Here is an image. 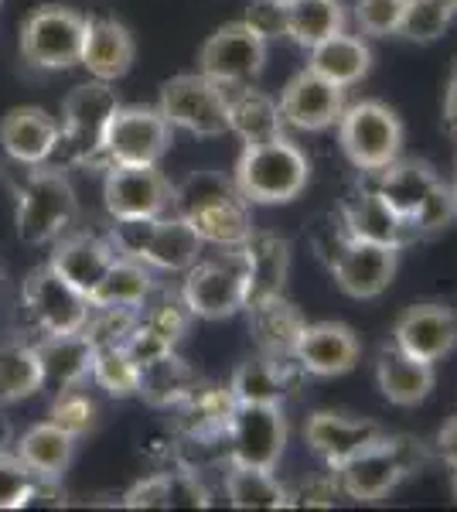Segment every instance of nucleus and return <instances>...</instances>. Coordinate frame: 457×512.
I'll return each instance as SVG.
<instances>
[{"instance_id":"obj_1","label":"nucleus","mask_w":457,"mask_h":512,"mask_svg":"<svg viewBox=\"0 0 457 512\" xmlns=\"http://www.w3.org/2000/svg\"><path fill=\"white\" fill-rule=\"evenodd\" d=\"M171 212L185 219L205 246L236 250L253 233L249 202L239 195L236 181L219 171H191L174 188Z\"/></svg>"},{"instance_id":"obj_2","label":"nucleus","mask_w":457,"mask_h":512,"mask_svg":"<svg viewBox=\"0 0 457 512\" xmlns=\"http://www.w3.org/2000/svg\"><path fill=\"white\" fill-rule=\"evenodd\" d=\"M21 175L11 181L18 198V236L28 246L55 243L79 216V198L72 181L55 164H18Z\"/></svg>"},{"instance_id":"obj_3","label":"nucleus","mask_w":457,"mask_h":512,"mask_svg":"<svg viewBox=\"0 0 457 512\" xmlns=\"http://www.w3.org/2000/svg\"><path fill=\"white\" fill-rule=\"evenodd\" d=\"M120 106L113 82H82L62 99V130L48 164L55 168H99L103 137L113 110Z\"/></svg>"},{"instance_id":"obj_4","label":"nucleus","mask_w":457,"mask_h":512,"mask_svg":"<svg viewBox=\"0 0 457 512\" xmlns=\"http://www.w3.org/2000/svg\"><path fill=\"white\" fill-rule=\"evenodd\" d=\"M232 181L249 205H287L311 181V161L294 140L280 134L260 144H246Z\"/></svg>"},{"instance_id":"obj_5","label":"nucleus","mask_w":457,"mask_h":512,"mask_svg":"<svg viewBox=\"0 0 457 512\" xmlns=\"http://www.w3.org/2000/svg\"><path fill=\"white\" fill-rule=\"evenodd\" d=\"M106 239L116 256H127L151 270H168V274H185L205 246L195 229L174 212L154 219H113Z\"/></svg>"},{"instance_id":"obj_6","label":"nucleus","mask_w":457,"mask_h":512,"mask_svg":"<svg viewBox=\"0 0 457 512\" xmlns=\"http://www.w3.org/2000/svg\"><path fill=\"white\" fill-rule=\"evenodd\" d=\"M427 461H430V454L417 437L386 434V437H379L376 444H369L365 451L355 454V458H348L335 475L348 499L382 502L403 478L417 475Z\"/></svg>"},{"instance_id":"obj_7","label":"nucleus","mask_w":457,"mask_h":512,"mask_svg":"<svg viewBox=\"0 0 457 512\" xmlns=\"http://www.w3.org/2000/svg\"><path fill=\"white\" fill-rule=\"evenodd\" d=\"M338 144L355 168L372 175L400 158L403 123L393 106L379 103V99H362V103L345 106L338 117Z\"/></svg>"},{"instance_id":"obj_8","label":"nucleus","mask_w":457,"mask_h":512,"mask_svg":"<svg viewBox=\"0 0 457 512\" xmlns=\"http://www.w3.org/2000/svg\"><path fill=\"white\" fill-rule=\"evenodd\" d=\"M174 127L157 106H116L103 137L99 168L116 164H157L168 154Z\"/></svg>"},{"instance_id":"obj_9","label":"nucleus","mask_w":457,"mask_h":512,"mask_svg":"<svg viewBox=\"0 0 457 512\" xmlns=\"http://www.w3.org/2000/svg\"><path fill=\"white\" fill-rule=\"evenodd\" d=\"M181 301L191 318L222 321L246 311V270L239 250L219 260H195L181 280Z\"/></svg>"},{"instance_id":"obj_10","label":"nucleus","mask_w":457,"mask_h":512,"mask_svg":"<svg viewBox=\"0 0 457 512\" xmlns=\"http://www.w3.org/2000/svg\"><path fill=\"white\" fill-rule=\"evenodd\" d=\"M82 35H86V18L72 7L45 4L28 14L21 28V59L31 69L62 72L79 65Z\"/></svg>"},{"instance_id":"obj_11","label":"nucleus","mask_w":457,"mask_h":512,"mask_svg":"<svg viewBox=\"0 0 457 512\" xmlns=\"http://www.w3.org/2000/svg\"><path fill=\"white\" fill-rule=\"evenodd\" d=\"M157 110L171 127H181L195 137H222L229 134L226 113V89L202 72H185L161 86V103Z\"/></svg>"},{"instance_id":"obj_12","label":"nucleus","mask_w":457,"mask_h":512,"mask_svg":"<svg viewBox=\"0 0 457 512\" xmlns=\"http://www.w3.org/2000/svg\"><path fill=\"white\" fill-rule=\"evenodd\" d=\"M267 65V38L246 21L222 24L198 52V72L219 82L222 89L249 86Z\"/></svg>"},{"instance_id":"obj_13","label":"nucleus","mask_w":457,"mask_h":512,"mask_svg":"<svg viewBox=\"0 0 457 512\" xmlns=\"http://www.w3.org/2000/svg\"><path fill=\"white\" fill-rule=\"evenodd\" d=\"M226 448L229 461L273 472L287 448L284 407L280 403H239L229 420Z\"/></svg>"},{"instance_id":"obj_14","label":"nucleus","mask_w":457,"mask_h":512,"mask_svg":"<svg viewBox=\"0 0 457 512\" xmlns=\"http://www.w3.org/2000/svg\"><path fill=\"white\" fill-rule=\"evenodd\" d=\"M21 297H24V311H28L31 325L45 335L82 332L89 311H93L89 297L82 294L79 287H72L62 274H55L48 263L24 277Z\"/></svg>"},{"instance_id":"obj_15","label":"nucleus","mask_w":457,"mask_h":512,"mask_svg":"<svg viewBox=\"0 0 457 512\" xmlns=\"http://www.w3.org/2000/svg\"><path fill=\"white\" fill-rule=\"evenodd\" d=\"M174 185L157 164H116L106 171L103 202L110 219H154L171 212Z\"/></svg>"},{"instance_id":"obj_16","label":"nucleus","mask_w":457,"mask_h":512,"mask_svg":"<svg viewBox=\"0 0 457 512\" xmlns=\"http://www.w3.org/2000/svg\"><path fill=\"white\" fill-rule=\"evenodd\" d=\"M396 267H400V250L386 243H369V239L345 236L331 256V277L355 301H372L393 284Z\"/></svg>"},{"instance_id":"obj_17","label":"nucleus","mask_w":457,"mask_h":512,"mask_svg":"<svg viewBox=\"0 0 457 512\" xmlns=\"http://www.w3.org/2000/svg\"><path fill=\"white\" fill-rule=\"evenodd\" d=\"M277 106L287 127L304 130V134H318V130H328L331 123H338V117H342L345 89L321 79L318 72L304 69L284 86Z\"/></svg>"},{"instance_id":"obj_18","label":"nucleus","mask_w":457,"mask_h":512,"mask_svg":"<svg viewBox=\"0 0 457 512\" xmlns=\"http://www.w3.org/2000/svg\"><path fill=\"white\" fill-rule=\"evenodd\" d=\"M362 342L342 321H318V325H304L294 345V359L307 376H345L359 366Z\"/></svg>"},{"instance_id":"obj_19","label":"nucleus","mask_w":457,"mask_h":512,"mask_svg":"<svg viewBox=\"0 0 457 512\" xmlns=\"http://www.w3.org/2000/svg\"><path fill=\"white\" fill-rule=\"evenodd\" d=\"M236 396L229 386H205L198 383L185 400L178 403V434L188 448H226L229 420L236 414Z\"/></svg>"},{"instance_id":"obj_20","label":"nucleus","mask_w":457,"mask_h":512,"mask_svg":"<svg viewBox=\"0 0 457 512\" xmlns=\"http://www.w3.org/2000/svg\"><path fill=\"white\" fill-rule=\"evenodd\" d=\"M393 345L420 362H440L457 345V315L447 304H413L393 328Z\"/></svg>"},{"instance_id":"obj_21","label":"nucleus","mask_w":457,"mask_h":512,"mask_svg":"<svg viewBox=\"0 0 457 512\" xmlns=\"http://www.w3.org/2000/svg\"><path fill=\"white\" fill-rule=\"evenodd\" d=\"M379 437H386V431L376 420H359V417H345L335 410H318L311 414L304 427V441L331 472L345 465L348 458H355L359 451H365L369 444H376Z\"/></svg>"},{"instance_id":"obj_22","label":"nucleus","mask_w":457,"mask_h":512,"mask_svg":"<svg viewBox=\"0 0 457 512\" xmlns=\"http://www.w3.org/2000/svg\"><path fill=\"white\" fill-rule=\"evenodd\" d=\"M376 175V192L389 209L400 216L406 226L417 229V219L427 205V198L434 195V188L440 185V175L430 168L427 161H417V158H396L389 161L386 168L372 171Z\"/></svg>"},{"instance_id":"obj_23","label":"nucleus","mask_w":457,"mask_h":512,"mask_svg":"<svg viewBox=\"0 0 457 512\" xmlns=\"http://www.w3.org/2000/svg\"><path fill=\"white\" fill-rule=\"evenodd\" d=\"M246 270V308L270 297H280L290 274V243L277 233H249L243 246H236Z\"/></svg>"},{"instance_id":"obj_24","label":"nucleus","mask_w":457,"mask_h":512,"mask_svg":"<svg viewBox=\"0 0 457 512\" xmlns=\"http://www.w3.org/2000/svg\"><path fill=\"white\" fill-rule=\"evenodd\" d=\"M137 45L127 24L110 18H89L86 35H82L79 65L99 82H116L134 69Z\"/></svg>"},{"instance_id":"obj_25","label":"nucleus","mask_w":457,"mask_h":512,"mask_svg":"<svg viewBox=\"0 0 457 512\" xmlns=\"http://www.w3.org/2000/svg\"><path fill=\"white\" fill-rule=\"evenodd\" d=\"M127 509H209L212 492L205 489L198 468L178 465L171 472H157L144 482L130 485L123 495Z\"/></svg>"},{"instance_id":"obj_26","label":"nucleus","mask_w":457,"mask_h":512,"mask_svg":"<svg viewBox=\"0 0 457 512\" xmlns=\"http://www.w3.org/2000/svg\"><path fill=\"white\" fill-rule=\"evenodd\" d=\"M58 123L41 106H14L0 123V147L14 164H48L58 144Z\"/></svg>"},{"instance_id":"obj_27","label":"nucleus","mask_w":457,"mask_h":512,"mask_svg":"<svg viewBox=\"0 0 457 512\" xmlns=\"http://www.w3.org/2000/svg\"><path fill=\"white\" fill-rule=\"evenodd\" d=\"M116 260V250L106 236H89V233H65L55 239V250L48 267L55 274H62L72 287H79L82 294H93L103 274Z\"/></svg>"},{"instance_id":"obj_28","label":"nucleus","mask_w":457,"mask_h":512,"mask_svg":"<svg viewBox=\"0 0 457 512\" xmlns=\"http://www.w3.org/2000/svg\"><path fill=\"white\" fill-rule=\"evenodd\" d=\"M249 311V335H253L256 349L270 359L284 362V366H297L294 359V345L301 328L307 325L304 315L297 311V304H290L284 294L270 297V301L253 304Z\"/></svg>"},{"instance_id":"obj_29","label":"nucleus","mask_w":457,"mask_h":512,"mask_svg":"<svg viewBox=\"0 0 457 512\" xmlns=\"http://www.w3.org/2000/svg\"><path fill=\"white\" fill-rule=\"evenodd\" d=\"M35 352L41 362V386H52L55 393L82 386L93 373V342L82 332L45 335Z\"/></svg>"},{"instance_id":"obj_30","label":"nucleus","mask_w":457,"mask_h":512,"mask_svg":"<svg viewBox=\"0 0 457 512\" xmlns=\"http://www.w3.org/2000/svg\"><path fill=\"white\" fill-rule=\"evenodd\" d=\"M376 383L393 407H417L434 390V362H420L396 345H386L376 362Z\"/></svg>"},{"instance_id":"obj_31","label":"nucleus","mask_w":457,"mask_h":512,"mask_svg":"<svg viewBox=\"0 0 457 512\" xmlns=\"http://www.w3.org/2000/svg\"><path fill=\"white\" fill-rule=\"evenodd\" d=\"M297 376H301V366H284V362L256 352L236 366V373L229 379V390L236 396V403H280L284 407Z\"/></svg>"},{"instance_id":"obj_32","label":"nucleus","mask_w":457,"mask_h":512,"mask_svg":"<svg viewBox=\"0 0 457 512\" xmlns=\"http://www.w3.org/2000/svg\"><path fill=\"white\" fill-rule=\"evenodd\" d=\"M342 229H345V236H352V239H369V243H386V246L403 250L406 229L410 226H406L372 188H359V192L345 202Z\"/></svg>"},{"instance_id":"obj_33","label":"nucleus","mask_w":457,"mask_h":512,"mask_svg":"<svg viewBox=\"0 0 457 512\" xmlns=\"http://www.w3.org/2000/svg\"><path fill=\"white\" fill-rule=\"evenodd\" d=\"M226 113H229V134H236L243 144H260L284 134V117L280 106L267 93L249 86L226 89Z\"/></svg>"},{"instance_id":"obj_34","label":"nucleus","mask_w":457,"mask_h":512,"mask_svg":"<svg viewBox=\"0 0 457 512\" xmlns=\"http://www.w3.org/2000/svg\"><path fill=\"white\" fill-rule=\"evenodd\" d=\"M369 65H372L369 45L355 35H345V31H338V35L324 38L321 45H314L311 59H307V69L342 89L355 86V82L369 76Z\"/></svg>"},{"instance_id":"obj_35","label":"nucleus","mask_w":457,"mask_h":512,"mask_svg":"<svg viewBox=\"0 0 457 512\" xmlns=\"http://www.w3.org/2000/svg\"><path fill=\"white\" fill-rule=\"evenodd\" d=\"M154 294V277L151 267L127 256H116L110 263V270L103 274V280L96 284V291L89 294V304L96 308H134L140 311Z\"/></svg>"},{"instance_id":"obj_36","label":"nucleus","mask_w":457,"mask_h":512,"mask_svg":"<svg viewBox=\"0 0 457 512\" xmlns=\"http://www.w3.org/2000/svg\"><path fill=\"white\" fill-rule=\"evenodd\" d=\"M198 383H202V379H198L195 369H191L178 352H168V355H161V359L140 366L137 396H144L157 410H171V407H178Z\"/></svg>"},{"instance_id":"obj_37","label":"nucleus","mask_w":457,"mask_h":512,"mask_svg":"<svg viewBox=\"0 0 457 512\" xmlns=\"http://www.w3.org/2000/svg\"><path fill=\"white\" fill-rule=\"evenodd\" d=\"M72 454H76V437L65 434L52 420L35 424L31 431H24L18 441V458L24 465L35 468L41 478H55V482L69 472Z\"/></svg>"},{"instance_id":"obj_38","label":"nucleus","mask_w":457,"mask_h":512,"mask_svg":"<svg viewBox=\"0 0 457 512\" xmlns=\"http://www.w3.org/2000/svg\"><path fill=\"white\" fill-rule=\"evenodd\" d=\"M226 495L232 509H290V495L267 468L226 461Z\"/></svg>"},{"instance_id":"obj_39","label":"nucleus","mask_w":457,"mask_h":512,"mask_svg":"<svg viewBox=\"0 0 457 512\" xmlns=\"http://www.w3.org/2000/svg\"><path fill=\"white\" fill-rule=\"evenodd\" d=\"M345 31L342 0H287V38L311 52L324 38Z\"/></svg>"},{"instance_id":"obj_40","label":"nucleus","mask_w":457,"mask_h":512,"mask_svg":"<svg viewBox=\"0 0 457 512\" xmlns=\"http://www.w3.org/2000/svg\"><path fill=\"white\" fill-rule=\"evenodd\" d=\"M41 386V362L35 345L21 338H4L0 342V403H21L35 396Z\"/></svg>"},{"instance_id":"obj_41","label":"nucleus","mask_w":457,"mask_h":512,"mask_svg":"<svg viewBox=\"0 0 457 512\" xmlns=\"http://www.w3.org/2000/svg\"><path fill=\"white\" fill-rule=\"evenodd\" d=\"M55 489V478H41L18 454L0 451V509H24Z\"/></svg>"},{"instance_id":"obj_42","label":"nucleus","mask_w":457,"mask_h":512,"mask_svg":"<svg viewBox=\"0 0 457 512\" xmlns=\"http://www.w3.org/2000/svg\"><path fill=\"white\" fill-rule=\"evenodd\" d=\"M89 379H96V386H103L116 400H127V396H137L140 366L130 359V352L123 345H99V349H93V373H89Z\"/></svg>"},{"instance_id":"obj_43","label":"nucleus","mask_w":457,"mask_h":512,"mask_svg":"<svg viewBox=\"0 0 457 512\" xmlns=\"http://www.w3.org/2000/svg\"><path fill=\"white\" fill-rule=\"evenodd\" d=\"M454 14L444 11L437 0H406V11H403V21L396 28V35L410 38V41H420V45H430L451 28Z\"/></svg>"},{"instance_id":"obj_44","label":"nucleus","mask_w":457,"mask_h":512,"mask_svg":"<svg viewBox=\"0 0 457 512\" xmlns=\"http://www.w3.org/2000/svg\"><path fill=\"white\" fill-rule=\"evenodd\" d=\"M140 325L151 328V332L161 338V342H168L171 349H178V342L191 328V311L185 308L181 294L161 297L157 304H144V308H140Z\"/></svg>"},{"instance_id":"obj_45","label":"nucleus","mask_w":457,"mask_h":512,"mask_svg":"<svg viewBox=\"0 0 457 512\" xmlns=\"http://www.w3.org/2000/svg\"><path fill=\"white\" fill-rule=\"evenodd\" d=\"M52 424H58L65 434H72L79 441V437H86L96 427V403L79 386L58 390L52 403Z\"/></svg>"},{"instance_id":"obj_46","label":"nucleus","mask_w":457,"mask_h":512,"mask_svg":"<svg viewBox=\"0 0 457 512\" xmlns=\"http://www.w3.org/2000/svg\"><path fill=\"white\" fill-rule=\"evenodd\" d=\"M406 11V0H355V24L369 38L396 35Z\"/></svg>"},{"instance_id":"obj_47","label":"nucleus","mask_w":457,"mask_h":512,"mask_svg":"<svg viewBox=\"0 0 457 512\" xmlns=\"http://www.w3.org/2000/svg\"><path fill=\"white\" fill-rule=\"evenodd\" d=\"M287 495H290V509H331L338 502V495H342V485H338L335 472H328V475L307 478L294 492L287 489Z\"/></svg>"},{"instance_id":"obj_48","label":"nucleus","mask_w":457,"mask_h":512,"mask_svg":"<svg viewBox=\"0 0 457 512\" xmlns=\"http://www.w3.org/2000/svg\"><path fill=\"white\" fill-rule=\"evenodd\" d=\"M246 24L263 38H287V0H253L246 11Z\"/></svg>"},{"instance_id":"obj_49","label":"nucleus","mask_w":457,"mask_h":512,"mask_svg":"<svg viewBox=\"0 0 457 512\" xmlns=\"http://www.w3.org/2000/svg\"><path fill=\"white\" fill-rule=\"evenodd\" d=\"M437 451H440V458H444L447 465L457 468V417H451L444 427H440V434H437Z\"/></svg>"},{"instance_id":"obj_50","label":"nucleus","mask_w":457,"mask_h":512,"mask_svg":"<svg viewBox=\"0 0 457 512\" xmlns=\"http://www.w3.org/2000/svg\"><path fill=\"white\" fill-rule=\"evenodd\" d=\"M444 123H447V130L457 137V62L451 69V82H447V96H444Z\"/></svg>"},{"instance_id":"obj_51","label":"nucleus","mask_w":457,"mask_h":512,"mask_svg":"<svg viewBox=\"0 0 457 512\" xmlns=\"http://www.w3.org/2000/svg\"><path fill=\"white\" fill-rule=\"evenodd\" d=\"M437 4H440V7H444V11H451V14H454V18H457V0H437Z\"/></svg>"},{"instance_id":"obj_52","label":"nucleus","mask_w":457,"mask_h":512,"mask_svg":"<svg viewBox=\"0 0 457 512\" xmlns=\"http://www.w3.org/2000/svg\"><path fill=\"white\" fill-rule=\"evenodd\" d=\"M454 499H457V468H454Z\"/></svg>"},{"instance_id":"obj_53","label":"nucleus","mask_w":457,"mask_h":512,"mask_svg":"<svg viewBox=\"0 0 457 512\" xmlns=\"http://www.w3.org/2000/svg\"><path fill=\"white\" fill-rule=\"evenodd\" d=\"M0 291H4V270H0Z\"/></svg>"},{"instance_id":"obj_54","label":"nucleus","mask_w":457,"mask_h":512,"mask_svg":"<svg viewBox=\"0 0 457 512\" xmlns=\"http://www.w3.org/2000/svg\"><path fill=\"white\" fill-rule=\"evenodd\" d=\"M454 198H457V178H454Z\"/></svg>"},{"instance_id":"obj_55","label":"nucleus","mask_w":457,"mask_h":512,"mask_svg":"<svg viewBox=\"0 0 457 512\" xmlns=\"http://www.w3.org/2000/svg\"><path fill=\"white\" fill-rule=\"evenodd\" d=\"M0 4H4V0H0Z\"/></svg>"}]
</instances>
